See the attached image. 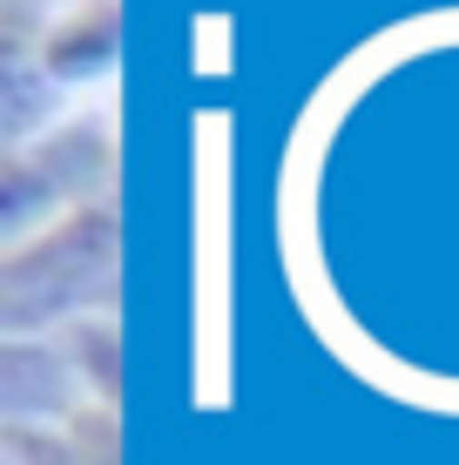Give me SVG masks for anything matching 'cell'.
<instances>
[{
  "label": "cell",
  "instance_id": "cell-3",
  "mask_svg": "<svg viewBox=\"0 0 459 465\" xmlns=\"http://www.w3.org/2000/svg\"><path fill=\"white\" fill-rule=\"evenodd\" d=\"M115 47H122V7L115 0H75L35 41H7V54H27L55 88H75L115 68Z\"/></svg>",
  "mask_w": 459,
  "mask_h": 465
},
{
  "label": "cell",
  "instance_id": "cell-4",
  "mask_svg": "<svg viewBox=\"0 0 459 465\" xmlns=\"http://www.w3.org/2000/svg\"><path fill=\"white\" fill-rule=\"evenodd\" d=\"M7 465H115V405H88L68 425L7 431Z\"/></svg>",
  "mask_w": 459,
  "mask_h": 465
},
{
  "label": "cell",
  "instance_id": "cell-2",
  "mask_svg": "<svg viewBox=\"0 0 459 465\" xmlns=\"http://www.w3.org/2000/svg\"><path fill=\"white\" fill-rule=\"evenodd\" d=\"M115 196V128H102L95 115L47 128L41 142L7 155L0 175V210H7V243H27L47 223L88 210V203Z\"/></svg>",
  "mask_w": 459,
  "mask_h": 465
},
{
  "label": "cell",
  "instance_id": "cell-1",
  "mask_svg": "<svg viewBox=\"0 0 459 465\" xmlns=\"http://www.w3.org/2000/svg\"><path fill=\"white\" fill-rule=\"evenodd\" d=\"M115 277H122V210L115 196L47 223L27 243H7L0 256V331L7 338H55L88 317H115Z\"/></svg>",
  "mask_w": 459,
  "mask_h": 465
}]
</instances>
